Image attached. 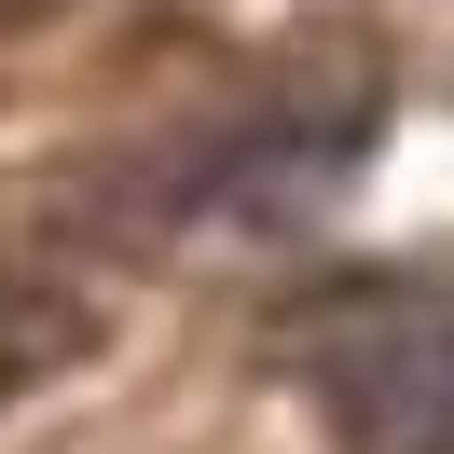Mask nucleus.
<instances>
[{
	"mask_svg": "<svg viewBox=\"0 0 454 454\" xmlns=\"http://www.w3.org/2000/svg\"><path fill=\"white\" fill-rule=\"evenodd\" d=\"M303 372L358 454H454V331L399 289H344L303 331Z\"/></svg>",
	"mask_w": 454,
	"mask_h": 454,
	"instance_id": "nucleus-1",
	"label": "nucleus"
}]
</instances>
